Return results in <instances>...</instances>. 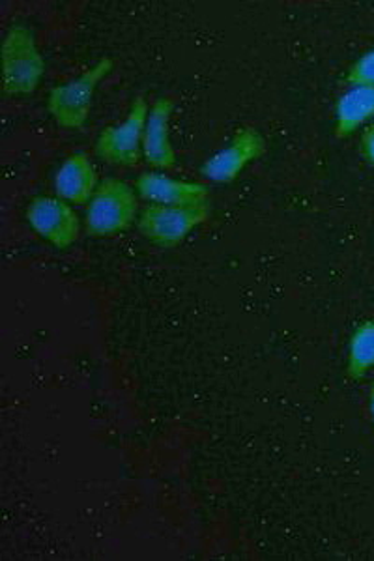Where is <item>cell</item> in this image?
Segmentation results:
<instances>
[{
  "instance_id": "5bb4252c",
  "label": "cell",
  "mask_w": 374,
  "mask_h": 561,
  "mask_svg": "<svg viewBox=\"0 0 374 561\" xmlns=\"http://www.w3.org/2000/svg\"><path fill=\"white\" fill-rule=\"evenodd\" d=\"M360 152H362L363 160L374 169V122L365 126L360 134Z\"/></svg>"
},
{
  "instance_id": "3957f363",
  "label": "cell",
  "mask_w": 374,
  "mask_h": 561,
  "mask_svg": "<svg viewBox=\"0 0 374 561\" xmlns=\"http://www.w3.org/2000/svg\"><path fill=\"white\" fill-rule=\"evenodd\" d=\"M113 71V58L102 57L71 81L57 84L49 90L47 111L58 126L66 129H81L89 121L95 90L103 79Z\"/></svg>"
},
{
  "instance_id": "52a82bcc",
  "label": "cell",
  "mask_w": 374,
  "mask_h": 561,
  "mask_svg": "<svg viewBox=\"0 0 374 561\" xmlns=\"http://www.w3.org/2000/svg\"><path fill=\"white\" fill-rule=\"evenodd\" d=\"M26 221L39 238L60 251L71 248L81 234V221L73 206L58 197L32 198L26 206Z\"/></svg>"
},
{
  "instance_id": "7a4b0ae2",
  "label": "cell",
  "mask_w": 374,
  "mask_h": 561,
  "mask_svg": "<svg viewBox=\"0 0 374 561\" xmlns=\"http://www.w3.org/2000/svg\"><path fill=\"white\" fill-rule=\"evenodd\" d=\"M45 60L36 36L23 23H13L2 39V84L12 96H29L38 89Z\"/></svg>"
},
{
  "instance_id": "30bf717a",
  "label": "cell",
  "mask_w": 374,
  "mask_h": 561,
  "mask_svg": "<svg viewBox=\"0 0 374 561\" xmlns=\"http://www.w3.org/2000/svg\"><path fill=\"white\" fill-rule=\"evenodd\" d=\"M100 182L102 180L98 179V171L89 156L76 152L68 156L63 165L58 167L55 174V192L58 198H63L68 205L89 206Z\"/></svg>"
},
{
  "instance_id": "ba28073f",
  "label": "cell",
  "mask_w": 374,
  "mask_h": 561,
  "mask_svg": "<svg viewBox=\"0 0 374 561\" xmlns=\"http://www.w3.org/2000/svg\"><path fill=\"white\" fill-rule=\"evenodd\" d=\"M135 192L148 205H208V185L191 180L172 179L161 171H148L135 180Z\"/></svg>"
},
{
  "instance_id": "8992f818",
  "label": "cell",
  "mask_w": 374,
  "mask_h": 561,
  "mask_svg": "<svg viewBox=\"0 0 374 561\" xmlns=\"http://www.w3.org/2000/svg\"><path fill=\"white\" fill-rule=\"evenodd\" d=\"M267 153V139L259 129H236L227 147L204 161L201 174L209 182L229 184L235 182L251 163Z\"/></svg>"
},
{
  "instance_id": "277c9868",
  "label": "cell",
  "mask_w": 374,
  "mask_h": 561,
  "mask_svg": "<svg viewBox=\"0 0 374 561\" xmlns=\"http://www.w3.org/2000/svg\"><path fill=\"white\" fill-rule=\"evenodd\" d=\"M208 205H148L140 211V237L158 248H177L208 219Z\"/></svg>"
},
{
  "instance_id": "5b68a950",
  "label": "cell",
  "mask_w": 374,
  "mask_h": 561,
  "mask_svg": "<svg viewBox=\"0 0 374 561\" xmlns=\"http://www.w3.org/2000/svg\"><path fill=\"white\" fill-rule=\"evenodd\" d=\"M150 105L145 98H137L127 111L126 118L103 129L95 139L98 158L111 165L132 167L143 158V137Z\"/></svg>"
},
{
  "instance_id": "7c38bea8",
  "label": "cell",
  "mask_w": 374,
  "mask_h": 561,
  "mask_svg": "<svg viewBox=\"0 0 374 561\" xmlns=\"http://www.w3.org/2000/svg\"><path fill=\"white\" fill-rule=\"evenodd\" d=\"M374 369V319L363 320L350 335L347 377L363 380Z\"/></svg>"
},
{
  "instance_id": "4fadbf2b",
  "label": "cell",
  "mask_w": 374,
  "mask_h": 561,
  "mask_svg": "<svg viewBox=\"0 0 374 561\" xmlns=\"http://www.w3.org/2000/svg\"><path fill=\"white\" fill-rule=\"evenodd\" d=\"M344 83L349 87H374V49L363 53L362 57L350 66Z\"/></svg>"
},
{
  "instance_id": "8fae6325",
  "label": "cell",
  "mask_w": 374,
  "mask_h": 561,
  "mask_svg": "<svg viewBox=\"0 0 374 561\" xmlns=\"http://www.w3.org/2000/svg\"><path fill=\"white\" fill-rule=\"evenodd\" d=\"M374 122V87H350L336 103V137L349 139Z\"/></svg>"
},
{
  "instance_id": "9c48e42d",
  "label": "cell",
  "mask_w": 374,
  "mask_h": 561,
  "mask_svg": "<svg viewBox=\"0 0 374 561\" xmlns=\"http://www.w3.org/2000/svg\"><path fill=\"white\" fill-rule=\"evenodd\" d=\"M174 102L169 98H158L150 105L143 137V160L154 171H169L177 165V152L171 140V118Z\"/></svg>"
},
{
  "instance_id": "6da1fadb",
  "label": "cell",
  "mask_w": 374,
  "mask_h": 561,
  "mask_svg": "<svg viewBox=\"0 0 374 561\" xmlns=\"http://www.w3.org/2000/svg\"><path fill=\"white\" fill-rule=\"evenodd\" d=\"M139 214V195L124 180L107 176L87 206L84 227L90 237H115L134 227Z\"/></svg>"
},
{
  "instance_id": "9a60e30c",
  "label": "cell",
  "mask_w": 374,
  "mask_h": 561,
  "mask_svg": "<svg viewBox=\"0 0 374 561\" xmlns=\"http://www.w3.org/2000/svg\"><path fill=\"white\" fill-rule=\"evenodd\" d=\"M369 412H371V417H373L374 423V380L371 383V388H369Z\"/></svg>"
}]
</instances>
